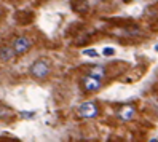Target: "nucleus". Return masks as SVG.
Listing matches in <instances>:
<instances>
[{"label": "nucleus", "mask_w": 158, "mask_h": 142, "mask_svg": "<svg viewBox=\"0 0 158 142\" xmlns=\"http://www.w3.org/2000/svg\"><path fill=\"white\" fill-rule=\"evenodd\" d=\"M31 75L37 80H43L50 75L51 72V65L46 59H40V61H35L32 65H31Z\"/></svg>", "instance_id": "1"}, {"label": "nucleus", "mask_w": 158, "mask_h": 142, "mask_svg": "<svg viewBox=\"0 0 158 142\" xmlns=\"http://www.w3.org/2000/svg\"><path fill=\"white\" fill-rule=\"evenodd\" d=\"M78 115L83 118H94L99 115V107L94 101H86L83 102L78 109Z\"/></svg>", "instance_id": "2"}, {"label": "nucleus", "mask_w": 158, "mask_h": 142, "mask_svg": "<svg viewBox=\"0 0 158 142\" xmlns=\"http://www.w3.org/2000/svg\"><path fill=\"white\" fill-rule=\"evenodd\" d=\"M81 86L83 90H85L86 93H96L101 90V78H96L93 77V75H86V77H83L81 80Z\"/></svg>", "instance_id": "3"}, {"label": "nucleus", "mask_w": 158, "mask_h": 142, "mask_svg": "<svg viewBox=\"0 0 158 142\" xmlns=\"http://www.w3.org/2000/svg\"><path fill=\"white\" fill-rule=\"evenodd\" d=\"M31 46H32V42H31L29 37H26V35L18 37V39L13 42V50L16 51V54H24V53H27Z\"/></svg>", "instance_id": "4"}, {"label": "nucleus", "mask_w": 158, "mask_h": 142, "mask_svg": "<svg viewBox=\"0 0 158 142\" xmlns=\"http://www.w3.org/2000/svg\"><path fill=\"white\" fill-rule=\"evenodd\" d=\"M136 115V109L133 106H123L122 109L118 110V118L120 120H123V121H129V120H133Z\"/></svg>", "instance_id": "5"}, {"label": "nucleus", "mask_w": 158, "mask_h": 142, "mask_svg": "<svg viewBox=\"0 0 158 142\" xmlns=\"http://www.w3.org/2000/svg\"><path fill=\"white\" fill-rule=\"evenodd\" d=\"M15 56H16V51L13 50V46H2L0 48V61L2 62H8L15 59Z\"/></svg>", "instance_id": "6"}, {"label": "nucleus", "mask_w": 158, "mask_h": 142, "mask_svg": "<svg viewBox=\"0 0 158 142\" xmlns=\"http://www.w3.org/2000/svg\"><path fill=\"white\" fill-rule=\"evenodd\" d=\"M89 75L96 78H104L106 77V67H102V65H96V67H93L89 70Z\"/></svg>", "instance_id": "7"}, {"label": "nucleus", "mask_w": 158, "mask_h": 142, "mask_svg": "<svg viewBox=\"0 0 158 142\" xmlns=\"http://www.w3.org/2000/svg\"><path fill=\"white\" fill-rule=\"evenodd\" d=\"M11 115V110L6 109L5 106H0V120H5Z\"/></svg>", "instance_id": "8"}, {"label": "nucleus", "mask_w": 158, "mask_h": 142, "mask_svg": "<svg viewBox=\"0 0 158 142\" xmlns=\"http://www.w3.org/2000/svg\"><path fill=\"white\" fill-rule=\"evenodd\" d=\"M83 54H85V56H91V58H96V56H98V53L94 50H85Z\"/></svg>", "instance_id": "9"}, {"label": "nucleus", "mask_w": 158, "mask_h": 142, "mask_svg": "<svg viewBox=\"0 0 158 142\" xmlns=\"http://www.w3.org/2000/svg\"><path fill=\"white\" fill-rule=\"evenodd\" d=\"M114 53H115L114 48H106V50H104V54H106V56H112Z\"/></svg>", "instance_id": "10"}, {"label": "nucleus", "mask_w": 158, "mask_h": 142, "mask_svg": "<svg viewBox=\"0 0 158 142\" xmlns=\"http://www.w3.org/2000/svg\"><path fill=\"white\" fill-rule=\"evenodd\" d=\"M125 2H131V0H125Z\"/></svg>", "instance_id": "11"}, {"label": "nucleus", "mask_w": 158, "mask_h": 142, "mask_svg": "<svg viewBox=\"0 0 158 142\" xmlns=\"http://www.w3.org/2000/svg\"><path fill=\"white\" fill-rule=\"evenodd\" d=\"M156 51H158V45H156Z\"/></svg>", "instance_id": "12"}]
</instances>
